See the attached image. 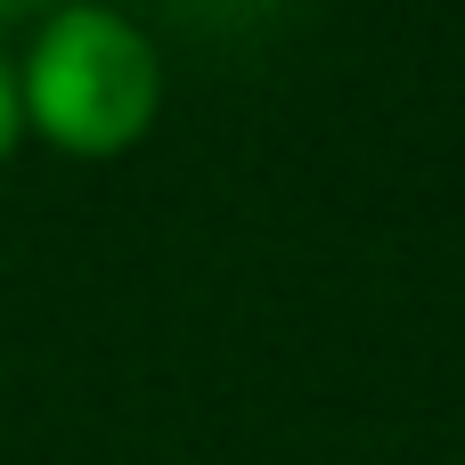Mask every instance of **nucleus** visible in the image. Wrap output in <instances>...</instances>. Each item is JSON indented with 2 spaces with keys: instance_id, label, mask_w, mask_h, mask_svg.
Masks as SVG:
<instances>
[{
  "instance_id": "nucleus-2",
  "label": "nucleus",
  "mask_w": 465,
  "mask_h": 465,
  "mask_svg": "<svg viewBox=\"0 0 465 465\" xmlns=\"http://www.w3.org/2000/svg\"><path fill=\"white\" fill-rule=\"evenodd\" d=\"M147 16H163L172 33H188V41H262V33H278L302 0H139Z\"/></svg>"
},
{
  "instance_id": "nucleus-4",
  "label": "nucleus",
  "mask_w": 465,
  "mask_h": 465,
  "mask_svg": "<svg viewBox=\"0 0 465 465\" xmlns=\"http://www.w3.org/2000/svg\"><path fill=\"white\" fill-rule=\"evenodd\" d=\"M49 0H0V25H25V16H41Z\"/></svg>"
},
{
  "instance_id": "nucleus-3",
  "label": "nucleus",
  "mask_w": 465,
  "mask_h": 465,
  "mask_svg": "<svg viewBox=\"0 0 465 465\" xmlns=\"http://www.w3.org/2000/svg\"><path fill=\"white\" fill-rule=\"evenodd\" d=\"M16 123H25V98H16V74L0 65V155H8V139H16Z\"/></svg>"
},
{
  "instance_id": "nucleus-1",
  "label": "nucleus",
  "mask_w": 465,
  "mask_h": 465,
  "mask_svg": "<svg viewBox=\"0 0 465 465\" xmlns=\"http://www.w3.org/2000/svg\"><path fill=\"white\" fill-rule=\"evenodd\" d=\"M25 123L65 155H123L163 106V65L123 8H57L25 57Z\"/></svg>"
}]
</instances>
